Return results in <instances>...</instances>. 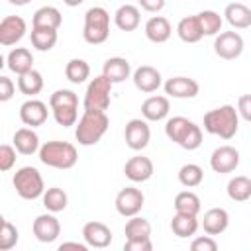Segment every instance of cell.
I'll return each instance as SVG.
<instances>
[{"label":"cell","mask_w":251,"mask_h":251,"mask_svg":"<svg viewBox=\"0 0 251 251\" xmlns=\"http://www.w3.org/2000/svg\"><path fill=\"white\" fill-rule=\"evenodd\" d=\"M204 129L222 139H231L239 127V112L231 104H224L204 114Z\"/></svg>","instance_id":"1"},{"label":"cell","mask_w":251,"mask_h":251,"mask_svg":"<svg viewBox=\"0 0 251 251\" xmlns=\"http://www.w3.org/2000/svg\"><path fill=\"white\" fill-rule=\"evenodd\" d=\"M110 127V118L106 116V112H96V110H84V114L80 116V120L76 122V129H75V137L80 145L90 147L96 145L104 133Z\"/></svg>","instance_id":"2"},{"label":"cell","mask_w":251,"mask_h":251,"mask_svg":"<svg viewBox=\"0 0 251 251\" xmlns=\"http://www.w3.org/2000/svg\"><path fill=\"white\" fill-rule=\"evenodd\" d=\"M167 137L186 151H194L202 145V129L184 116H175L165 124Z\"/></svg>","instance_id":"3"},{"label":"cell","mask_w":251,"mask_h":251,"mask_svg":"<svg viewBox=\"0 0 251 251\" xmlns=\"http://www.w3.org/2000/svg\"><path fill=\"white\" fill-rule=\"evenodd\" d=\"M39 161L53 169H73L78 161V151L69 141H45L39 147Z\"/></svg>","instance_id":"4"},{"label":"cell","mask_w":251,"mask_h":251,"mask_svg":"<svg viewBox=\"0 0 251 251\" xmlns=\"http://www.w3.org/2000/svg\"><path fill=\"white\" fill-rule=\"evenodd\" d=\"M82 37L90 45H100L110 37V14L102 6H92L84 14Z\"/></svg>","instance_id":"5"},{"label":"cell","mask_w":251,"mask_h":251,"mask_svg":"<svg viewBox=\"0 0 251 251\" xmlns=\"http://www.w3.org/2000/svg\"><path fill=\"white\" fill-rule=\"evenodd\" d=\"M14 188L18 192L20 198L24 200H35L39 196H43L45 192V184H43V176L35 167H22L14 173Z\"/></svg>","instance_id":"6"},{"label":"cell","mask_w":251,"mask_h":251,"mask_svg":"<svg viewBox=\"0 0 251 251\" xmlns=\"http://www.w3.org/2000/svg\"><path fill=\"white\" fill-rule=\"evenodd\" d=\"M112 86L114 82L108 80L104 75L100 76H94L88 86H86V92H84V100H82V106L84 110H96V112H106L110 108V100H112Z\"/></svg>","instance_id":"7"},{"label":"cell","mask_w":251,"mask_h":251,"mask_svg":"<svg viewBox=\"0 0 251 251\" xmlns=\"http://www.w3.org/2000/svg\"><path fill=\"white\" fill-rule=\"evenodd\" d=\"M143 204H145V196L135 186H126L116 196V210L120 216H126V218L137 216L141 212Z\"/></svg>","instance_id":"8"},{"label":"cell","mask_w":251,"mask_h":251,"mask_svg":"<svg viewBox=\"0 0 251 251\" xmlns=\"http://www.w3.org/2000/svg\"><path fill=\"white\" fill-rule=\"evenodd\" d=\"M214 51L220 59H237L243 53V37L237 31H222L214 39Z\"/></svg>","instance_id":"9"},{"label":"cell","mask_w":251,"mask_h":251,"mask_svg":"<svg viewBox=\"0 0 251 251\" xmlns=\"http://www.w3.org/2000/svg\"><path fill=\"white\" fill-rule=\"evenodd\" d=\"M124 137H126V145L129 149H133V151L145 149L151 139V129H149L147 120H141V118L129 120L124 129Z\"/></svg>","instance_id":"10"},{"label":"cell","mask_w":251,"mask_h":251,"mask_svg":"<svg viewBox=\"0 0 251 251\" xmlns=\"http://www.w3.org/2000/svg\"><path fill=\"white\" fill-rule=\"evenodd\" d=\"M237 165H239V151L231 145H220L210 155V167L214 173H220V175L233 173Z\"/></svg>","instance_id":"11"},{"label":"cell","mask_w":251,"mask_h":251,"mask_svg":"<svg viewBox=\"0 0 251 251\" xmlns=\"http://www.w3.org/2000/svg\"><path fill=\"white\" fill-rule=\"evenodd\" d=\"M31 229H33V235H35L37 241H41V243H53L59 237V233H61V224H59V220L51 212V214L37 216L33 220V227Z\"/></svg>","instance_id":"12"},{"label":"cell","mask_w":251,"mask_h":251,"mask_svg":"<svg viewBox=\"0 0 251 251\" xmlns=\"http://www.w3.org/2000/svg\"><path fill=\"white\" fill-rule=\"evenodd\" d=\"M27 31L25 20L20 16H6L0 22V43L4 47L8 45H16Z\"/></svg>","instance_id":"13"},{"label":"cell","mask_w":251,"mask_h":251,"mask_svg":"<svg viewBox=\"0 0 251 251\" xmlns=\"http://www.w3.org/2000/svg\"><path fill=\"white\" fill-rule=\"evenodd\" d=\"M82 239L88 247L104 249L112 243V231L102 222H86L82 226Z\"/></svg>","instance_id":"14"},{"label":"cell","mask_w":251,"mask_h":251,"mask_svg":"<svg viewBox=\"0 0 251 251\" xmlns=\"http://www.w3.org/2000/svg\"><path fill=\"white\" fill-rule=\"evenodd\" d=\"M49 116V110H47V104L41 102V100H35V98H29L25 100L22 106H20V120L29 126V127H37V126H43L45 120Z\"/></svg>","instance_id":"15"},{"label":"cell","mask_w":251,"mask_h":251,"mask_svg":"<svg viewBox=\"0 0 251 251\" xmlns=\"http://www.w3.org/2000/svg\"><path fill=\"white\" fill-rule=\"evenodd\" d=\"M153 161L149 157H143V155H135L131 159H127L126 167H124V175L131 180V182H145L153 176Z\"/></svg>","instance_id":"16"},{"label":"cell","mask_w":251,"mask_h":251,"mask_svg":"<svg viewBox=\"0 0 251 251\" xmlns=\"http://www.w3.org/2000/svg\"><path fill=\"white\" fill-rule=\"evenodd\" d=\"M200 92V84L188 76H173L165 82V94L171 98H194Z\"/></svg>","instance_id":"17"},{"label":"cell","mask_w":251,"mask_h":251,"mask_svg":"<svg viewBox=\"0 0 251 251\" xmlns=\"http://www.w3.org/2000/svg\"><path fill=\"white\" fill-rule=\"evenodd\" d=\"M161 73L151 65H141L133 71V84L141 92H155L161 86Z\"/></svg>","instance_id":"18"},{"label":"cell","mask_w":251,"mask_h":251,"mask_svg":"<svg viewBox=\"0 0 251 251\" xmlns=\"http://www.w3.org/2000/svg\"><path fill=\"white\" fill-rule=\"evenodd\" d=\"M229 226V214L224 208H210L208 212H204L202 218V227L208 235H220L227 229Z\"/></svg>","instance_id":"19"},{"label":"cell","mask_w":251,"mask_h":251,"mask_svg":"<svg viewBox=\"0 0 251 251\" xmlns=\"http://www.w3.org/2000/svg\"><path fill=\"white\" fill-rule=\"evenodd\" d=\"M171 104L167 96H149L143 104H141V116L147 122H161L169 116Z\"/></svg>","instance_id":"20"},{"label":"cell","mask_w":251,"mask_h":251,"mask_svg":"<svg viewBox=\"0 0 251 251\" xmlns=\"http://www.w3.org/2000/svg\"><path fill=\"white\" fill-rule=\"evenodd\" d=\"M102 75L112 80L114 84L118 82H124L126 78H129L131 75V67H129V61L124 59V57H110L104 61L102 65Z\"/></svg>","instance_id":"21"},{"label":"cell","mask_w":251,"mask_h":251,"mask_svg":"<svg viewBox=\"0 0 251 251\" xmlns=\"http://www.w3.org/2000/svg\"><path fill=\"white\" fill-rule=\"evenodd\" d=\"M14 147L18 149V153L22 155H33V153H39V135L33 131V127H20L16 129L14 133Z\"/></svg>","instance_id":"22"},{"label":"cell","mask_w":251,"mask_h":251,"mask_svg":"<svg viewBox=\"0 0 251 251\" xmlns=\"http://www.w3.org/2000/svg\"><path fill=\"white\" fill-rule=\"evenodd\" d=\"M139 22H141V14H139V8L133 6V4H124L114 14V24L122 31H133V29H137Z\"/></svg>","instance_id":"23"},{"label":"cell","mask_w":251,"mask_h":251,"mask_svg":"<svg viewBox=\"0 0 251 251\" xmlns=\"http://www.w3.org/2000/svg\"><path fill=\"white\" fill-rule=\"evenodd\" d=\"M171 33H173L171 22L167 18H163V16H153L145 24V35L153 43H165L171 37Z\"/></svg>","instance_id":"24"},{"label":"cell","mask_w":251,"mask_h":251,"mask_svg":"<svg viewBox=\"0 0 251 251\" xmlns=\"http://www.w3.org/2000/svg\"><path fill=\"white\" fill-rule=\"evenodd\" d=\"M6 67L12 73H16V75H24V73L31 71L33 69V55H31V51L25 49V47L12 49L8 53V57H6Z\"/></svg>","instance_id":"25"},{"label":"cell","mask_w":251,"mask_h":251,"mask_svg":"<svg viewBox=\"0 0 251 251\" xmlns=\"http://www.w3.org/2000/svg\"><path fill=\"white\" fill-rule=\"evenodd\" d=\"M224 16L227 20V24L235 29H245L251 27V8H247L241 2H231L226 6Z\"/></svg>","instance_id":"26"},{"label":"cell","mask_w":251,"mask_h":251,"mask_svg":"<svg viewBox=\"0 0 251 251\" xmlns=\"http://www.w3.org/2000/svg\"><path fill=\"white\" fill-rule=\"evenodd\" d=\"M63 24V16L55 6H41L35 10L31 18V27H49V29H59Z\"/></svg>","instance_id":"27"},{"label":"cell","mask_w":251,"mask_h":251,"mask_svg":"<svg viewBox=\"0 0 251 251\" xmlns=\"http://www.w3.org/2000/svg\"><path fill=\"white\" fill-rule=\"evenodd\" d=\"M200 222L198 216L194 214H182V212H175L173 220H171V229L176 237H190L196 233Z\"/></svg>","instance_id":"28"},{"label":"cell","mask_w":251,"mask_h":251,"mask_svg":"<svg viewBox=\"0 0 251 251\" xmlns=\"http://www.w3.org/2000/svg\"><path fill=\"white\" fill-rule=\"evenodd\" d=\"M176 33L184 43H198L204 37L198 16H184L176 25Z\"/></svg>","instance_id":"29"},{"label":"cell","mask_w":251,"mask_h":251,"mask_svg":"<svg viewBox=\"0 0 251 251\" xmlns=\"http://www.w3.org/2000/svg\"><path fill=\"white\" fill-rule=\"evenodd\" d=\"M18 88H20L22 94L33 98L35 94H39L43 90V76H41V73L31 69V71H27L24 75H18Z\"/></svg>","instance_id":"30"},{"label":"cell","mask_w":251,"mask_h":251,"mask_svg":"<svg viewBox=\"0 0 251 251\" xmlns=\"http://www.w3.org/2000/svg\"><path fill=\"white\" fill-rule=\"evenodd\" d=\"M227 196L233 202H245L251 198V178L237 175L227 182Z\"/></svg>","instance_id":"31"},{"label":"cell","mask_w":251,"mask_h":251,"mask_svg":"<svg viewBox=\"0 0 251 251\" xmlns=\"http://www.w3.org/2000/svg\"><path fill=\"white\" fill-rule=\"evenodd\" d=\"M31 45L37 51H51L57 43V29H49V27H31Z\"/></svg>","instance_id":"32"},{"label":"cell","mask_w":251,"mask_h":251,"mask_svg":"<svg viewBox=\"0 0 251 251\" xmlns=\"http://www.w3.org/2000/svg\"><path fill=\"white\" fill-rule=\"evenodd\" d=\"M67 202H69V196H67V192H65L63 188H59V186H51V188H47V190L43 192V206H45L49 212H53V214L63 212V210L67 208Z\"/></svg>","instance_id":"33"},{"label":"cell","mask_w":251,"mask_h":251,"mask_svg":"<svg viewBox=\"0 0 251 251\" xmlns=\"http://www.w3.org/2000/svg\"><path fill=\"white\" fill-rule=\"evenodd\" d=\"M200 198L198 194H194L192 190H182L175 196V212H182V214H194L198 216L200 212Z\"/></svg>","instance_id":"34"},{"label":"cell","mask_w":251,"mask_h":251,"mask_svg":"<svg viewBox=\"0 0 251 251\" xmlns=\"http://www.w3.org/2000/svg\"><path fill=\"white\" fill-rule=\"evenodd\" d=\"M204 180V171L196 163H186L178 169V182L186 188H194Z\"/></svg>","instance_id":"35"},{"label":"cell","mask_w":251,"mask_h":251,"mask_svg":"<svg viewBox=\"0 0 251 251\" xmlns=\"http://www.w3.org/2000/svg\"><path fill=\"white\" fill-rule=\"evenodd\" d=\"M65 76L73 84H80L90 76V65L84 59H71L65 67Z\"/></svg>","instance_id":"36"},{"label":"cell","mask_w":251,"mask_h":251,"mask_svg":"<svg viewBox=\"0 0 251 251\" xmlns=\"http://www.w3.org/2000/svg\"><path fill=\"white\" fill-rule=\"evenodd\" d=\"M126 239H137V237H151V224L149 220L141 216H131L124 227Z\"/></svg>","instance_id":"37"},{"label":"cell","mask_w":251,"mask_h":251,"mask_svg":"<svg viewBox=\"0 0 251 251\" xmlns=\"http://www.w3.org/2000/svg\"><path fill=\"white\" fill-rule=\"evenodd\" d=\"M198 20H200V27H202V33L204 35H218L222 31V16L214 10H204L200 14H196Z\"/></svg>","instance_id":"38"},{"label":"cell","mask_w":251,"mask_h":251,"mask_svg":"<svg viewBox=\"0 0 251 251\" xmlns=\"http://www.w3.org/2000/svg\"><path fill=\"white\" fill-rule=\"evenodd\" d=\"M51 112H53V118L59 126H63V127L76 126L78 106H57V108H51Z\"/></svg>","instance_id":"39"},{"label":"cell","mask_w":251,"mask_h":251,"mask_svg":"<svg viewBox=\"0 0 251 251\" xmlns=\"http://www.w3.org/2000/svg\"><path fill=\"white\" fill-rule=\"evenodd\" d=\"M20 239V233L16 229V226L8 220L2 218V227H0V251H10L12 247H16Z\"/></svg>","instance_id":"40"},{"label":"cell","mask_w":251,"mask_h":251,"mask_svg":"<svg viewBox=\"0 0 251 251\" xmlns=\"http://www.w3.org/2000/svg\"><path fill=\"white\" fill-rule=\"evenodd\" d=\"M57 106H78V96L67 88L55 90L49 96V108H57Z\"/></svg>","instance_id":"41"},{"label":"cell","mask_w":251,"mask_h":251,"mask_svg":"<svg viewBox=\"0 0 251 251\" xmlns=\"http://www.w3.org/2000/svg\"><path fill=\"white\" fill-rule=\"evenodd\" d=\"M16 147H12V145H8V143H4V145H0V171H10L14 165H16Z\"/></svg>","instance_id":"42"},{"label":"cell","mask_w":251,"mask_h":251,"mask_svg":"<svg viewBox=\"0 0 251 251\" xmlns=\"http://www.w3.org/2000/svg\"><path fill=\"white\" fill-rule=\"evenodd\" d=\"M190 249L192 251H216L218 243H216L214 235H202V237H196L190 243Z\"/></svg>","instance_id":"43"},{"label":"cell","mask_w":251,"mask_h":251,"mask_svg":"<svg viewBox=\"0 0 251 251\" xmlns=\"http://www.w3.org/2000/svg\"><path fill=\"white\" fill-rule=\"evenodd\" d=\"M124 249H126V251H151V249H153V243H151V237L126 239Z\"/></svg>","instance_id":"44"},{"label":"cell","mask_w":251,"mask_h":251,"mask_svg":"<svg viewBox=\"0 0 251 251\" xmlns=\"http://www.w3.org/2000/svg\"><path fill=\"white\" fill-rule=\"evenodd\" d=\"M16 92V84L8 76H0V102H8Z\"/></svg>","instance_id":"45"},{"label":"cell","mask_w":251,"mask_h":251,"mask_svg":"<svg viewBox=\"0 0 251 251\" xmlns=\"http://www.w3.org/2000/svg\"><path fill=\"white\" fill-rule=\"evenodd\" d=\"M237 112L245 122H251V94H243L237 100Z\"/></svg>","instance_id":"46"},{"label":"cell","mask_w":251,"mask_h":251,"mask_svg":"<svg viewBox=\"0 0 251 251\" xmlns=\"http://www.w3.org/2000/svg\"><path fill=\"white\" fill-rule=\"evenodd\" d=\"M139 6L145 12H159L165 8V0H139Z\"/></svg>","instance_id":"47"},{"label":"cell","mask_w":251,"mask_h":251,"mask_svg":"<svg viewBox=\"0 0 251 251\" xmlns=\"http://www.w3.org/2000/svg\"><path fill=\"white\" fill-rule=\"evenodd\" d=\"M86 243H78V241H65V243H61L59 245V249L63 251V249H76V251H86Z\"/></svg>","instance_id":"48"},{"label":"cell","mask_w":251,"mask_h":251,"mask_svg":"<svg viewBox=\"0 0 251 251\" xmlns=\"http://www.w3.org/2000/svg\"><path fill=\"white\" fill-rule=\"evenodd\" d=\"M63 2H65L67 6H71V8H75V6H80L84 0H63Z\"/></svg>","instance_id":"49"},{"label":"cell","mask_w":251,"mask_h":251,"mask_svg":"<svg viewBox=\"0 0 251 251\" xmlns=\"http://www.w3.org/2000/svg\"><path fill=\"white\" fill-rule=\"evenodd\" d=\"M10 4H14V6H25V4H29L31 0H8Z\"/></svg>","instance_id":"50"}]
</instances>
